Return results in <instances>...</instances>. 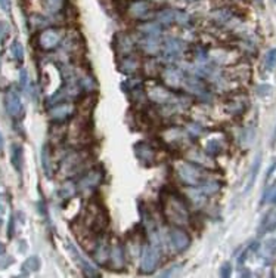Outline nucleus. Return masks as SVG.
Listing matches in <instances>:
<instances>
[{
  "mask_svg": "<svg viewBox=\"0 0 276 278\" xmlns=\"http://www.w3.org/2000/svg\"><path fill=\"white\" fill-rule=\"evenodd\" d=\"M61 43V34L56 30H45L39 36V45L45 51L55 49Z\"/></svg>",
  "mask_w": 276,
  "mask_h": 278,
  "instance_id": "f8f14e48",
  "label": "nucleus"
},
{
  "mask_svg": "<svg viewBox=\"0 0 276 278\" xmlns=\"http://www.w3.org/2000/svg\"><path fill=\"white\" fill-rule=\"evenodd\" d=\"M270 90H272L270 86H267V84H261V86H258V95H260V97H266L267 94H270Z\"/></svg>",
  "mask_w": 276,
  "mask_h": 278,
  "instance_id": "58836bf2",
  "label": "nucleus"
},
{
  "mask_svg": "<svg viewBox=\"0 0 276 278\" xmlns=\"http://www.w3.org/2000/svg\"><path fill=\"white\" fill-rule=\"evenodd\" d=\"M260 166H261V154H257V157L254 158V163L250 169V175H248V180H247V187H245V193H248L255 183V179L258 176L260 172Z\"/></svg>",
  "mask_w": 276,
  "mask_h": 278,
  "instance_id": "5701e85b",
  "label": "nucleus"
},
{
  "mask_svg": "<svg viewBox=\"0 0 276 278\" xmlns=\"http://www.w3.org/2000/svg\"><path fill=\"white\" fill-rule=\"evenodd\" d=\"M75 191H77V188L74 187L72 183H65V185H64V188H62V196L67 197V199H69L71 196L75 194Z\"/></svg>",
  "mask_w": 276,
  "mask_h": 278,
  "instance_id": "c9c22d12",
  "label": "nucleus"
},
{
  "mask_svg": "<svg viewBox=\"0 0 276 278\" xmlns=\"http://www.w3.org/2000/svg\"><path fill=\"white\" fill-rule=\"evenodd\" d=\"M232 275V263L230 262H225L220 268V277L223 278H228Z\"/></svg>",
  "mask_w": 276,
  "mask_h": 278,
  "instance_id": "e433bc0d",
  "label": "nucleus"
},
{
  "mask_svg": "<svg viewBox=\"0 0 276 278\" xmlns=\"http://www.w3.org/2000/svg\"><path fill=\"white\" fill-rule=\"evenodd\" d=\"M23 268H24V271H28V272L30 271H37L40 268V259L37 256H31L24 262Z\"/></svg>",
  "mask_w": 276,
  "mask_h": 278,
  "instance_id": "2f4dec72",
  "label": "nucleus"
},
{
  "mask_svg": "<svg viewBox=\"0 0 276 278\" xmlns=\"http://www.w3.org/2000/svg\"><path fill=\"white\" fill-rule=\"evenodd\" d=\"M148 97L155 104H171L173 100H174L173 92H170V90H167L165 87H161V86H152L148 90Z\"/></svg>",
  "mask_w": 276,
  "mask_h": 278,
  "instance_id": "9d476101",
  "label": "nucleus"
},
{
  "mask_svg": "<svg viewBox=\"0 0 276 278\" xmlns=\"http://www.w3.org/2000/svg\"><path fill=\"white\" fill-rule=\"evenodd\" d=\"M67 247H68V250H69V253H71V257L74 259V262L78 265V268L84 272V275H87V277H99L101 274L98 272V269L92 265L71 243H68L67 244Z\"/></svg>",
  "mask_w": 276,
  "mask_h": 278,
  "instance_id": "6e6552de",
  "label": "nucleus"
},
{
  "mask_svg": "<svg viewBox=\"0 0 276 278\" xmlns=\"http://www.w3.org/2000/svg\"><path fill=\"white\" fill-rule=\"evenodd\" d=\"M2 27H3V24H0V36H2V33H3V30H2Z\"/></svg>",
  "mask_w": 276,
  "mask_h": 278,
  "instance_id": "a18cd8bd",
  "label": "nucleus"
},
{
  "mask_svg": "<svg viewBox=\"0 0 276 278\" xmlns=\"http://www.w3.org/2000/svg\"><path fill=\"white\" fill-rule=\"evenodd\" d=\"M62 5H64V0H46V2H45V6H46V9L49 12H58V11H61Z\"/></svg>",
  "mask_w": 276,
  "mask_h": 278,
  "instance_id": "473e14b6",
  "label": "nucleus"
},
{
  "mask_svg": "<svg viewBox=\"0 0 276 278\" xmlns=\"http://www.w3.org/2000/svg\"><path fill=\"white\" fill-rule=\"evenodd\" d=\"M162 213L165 219L176 227L186 225L189 222V212L185 206V202L173 194L162 199Z\"/></svg>",
  "mask_w": 276,
  "mask_h": 278,
  "instance_id": "f257e3e1",
  "label": "nucleus"
},
{
  "mask_svg": "<svg viewBox=\"0 0 276 278\" xmlns=\"http://www.w3.org/2000/svg\"><path fill=\"white\" fill-rule=\"evenodd\" d=\"M49 160H50L49 147L45 145L43 150H42V166H43V169H45V172H46V176L50 177V175H52V169H50V161H49Z\"/></svg>",
  "mask_w": 276,
  "mask_h": 278,
  "instance_id": "c85d7f7f",
  "label": "nucleus"
},
{
  "mask_svg": "<svg viewBox=\"0 0 276 278\" xmlns=\"http://www.w3.org/2000/svg\"><path fill=\"white\" fill-rule=\"evenodd\" d=\"M0 8L9 14L11 12V0H0Z\"/></svg>",
  "mask_w": 276,
  "mask_h": 278,
  "instance_id": "a19ab883",
  "label": "nucleus"
},
{
  "mask_svg": "<svg viewBox=\"0 0 276 278\" xmlns=\"http://www.w3.org/2000/svg\"><path fill=\"white\" fill-rule=\"evenodd\" d=\"M161 77L164 80L165 84H168L170 87H179L182 83H183V76L179 70L173 68V67H168V68H164L161 71Z\"/></svg>",
  "mask_w": 276,
  "mask_h": 278,
  "instance_id": "2eb2a0df",
  "label": "nucleus"
},
{
  "mask_svg": "<svg viewBox=\"0 0 276 278\" xmlns=\"http://www.w3.org/2000/svg\"><path fill=\"white\" fill-rule=\"evenodd\" d=\"M222 150H223V147H222V142H220L219 139H210V141L206 144V151H207L210 155H217V154L222 152Z\"/></svg>",
  "mask_w": 276,
  "mask_h": 278,
  "instance_id": "cd10ccee",
  "label": "nucleus"
},
{
  "mask_svg": "<svg viewBox=\"0 0 276 278\" xmlns=\"http://www.w3.org/2000/svg\"><path fill=\"white\" fill-rule=\"evenodd\" d=\"M11 51H12L14 56H15L18 61H23V59H24V48H23V45H21L20 42H14Z\"/></svg>",
  "mask_w": 276,
  "mask_h": 278,
  "instance_id": "f704fd0d",
  "label": "nucleus"
},
{
  "mask_svg": "<svg viewBox=\"0 0 276 278\" xmlns=\"http://www.w3.org/2000/svg\"><path fill=\"white\" fill-rule=\"evenodd\" d=\"M275 2H276V0H275Z\"/></svg>",
  "mask_w": 276,
  "mask_h": 278,
  "instance_id": "de8ad7c7",
  "label": "nucleus"
},
{
  "mask_svg": "<svg viewBox=\"0 0 276 278\" xmlns=\"http://www.w3.org/2000/svg\"><path fill=\"white\" fill-rule=\"evenodd\" d=\"M220 182L217 180H213V179H206L201 185H200V190L204 196H213L216 194L219 190H220Z\"/></svg>",
  "mask_w": 276,
  "mask_h": 278,
  "instance_id": "393cba45",
  "label": "nucleus"
},
{
  "mask_svg": "<svg viewBox=\"0 0 276 278\" xmlns=\"http://www.w3.org/2000/svg\"><path fill=\"white\" fill-rule=\"evenodd\" d=\"M160 250L154 244H146L140 256V271L143 274H152L160 263Z\"/></svg>",
  "mask_w": 276,
  "mask_h": 278,
  "instance_id": "39448f33",
  "label": "nucleus"
},
{
  "mask_svg": "<svg viewBox=\"0 0 276 278\" xmlns=\"http://www.w3.org/2000/svg\"><path fill=\"white\" fill-rule=\"evenodd\" d=\"M255 2H257V3H260V5H261V3H263V0H255Z\"/></svg>",
  "mask_w": 276,
  "mask_h": 278,
  "instance_id": "49530a36",
  "label": "nucleus"
},
{
  "mask_svg": "<svg viewBox=\"0 0 276 278\" xmlns=\"http://www.w3.org/2000/svg\"><path fill=\"white\" fill-rule=\"evenodd\" d=\"M149 9H151V6L148 2H145V0H136V2H133L129 6V14L136 20H143L148 15Z\"/></svg>",
  "mask_w": 276,
  "mask_h": 278,
  "instance_id": "6ab92c4d",
  "label": "nucleus"
},
{
  "mask_svg": "<svg viewBox=\"0 0 276 278\" xmlns=\"http://www.w3.org/2000/svg\"><path fill=\"white\" fill-rule=\"evenodd\" d=\"M139 30L145 34V36H158L160 31H161V27L160 24L157 23H145L139 27Z\"/></svg>",
  "mask_w": 276,
  "mask_h": 278,
  "instance_id": "bb28decb",
  "label": "nucleus"
},
{
  "mask_svg": "<svg viewBox=\"0 0 276 278\" xmlns=\"http://www.w3.org/2000/svg\"><path fill=\"white\" fill-rule=\"evenodd\" d=\"M180 266H182L180 263H173V265L167 266L164 271H161V272H160V277H173V275H176V274L182 269Z\"/></svg>",
  "mask_w": 276,
  "mask_h": 278,
  "instance_id": "72a5a7b5",
  "label": "nucleus"
},
{
  "mask_svg": "<svg viewBox=\"0 0 276 278\" xmlns=\"http://www.w3.org/2000/svg\"><path fill=\"white\" fill-rule=\"evenodd\" d=\"M188 130L191 132V135H192V136H200V135H201V132H203V127H201L200 125L192 123V125H189V126H188Z\"/></svg>",
  "mask_w": 276,
  "mask_h": 278,
  "instance_id": "4c0bfd02",
  "label": "nucleus"
},
{
  "mask_svg": "<svg viewBox=\"0 0 276 278\" xmlns=\"http://www.w3.org/2000/svg\"><path fill=\"white\" fill-rule=\"evenodd\" d=\"M102 179H104L102 169H92L84 176L80 177V180L77 183V190L84 193V194H92L99 187Z\"/></svg>",
  "mask_w": 276,
  "mask_h": 278,
  "instance_id": "20e7f679",
  "label": "nucleus"
},
{
  "mask_svg": "<svg viewBox=\"0 0 276 278\" xmlns=\"http://www.w3.org/2000/svg\"><path fill=\"white\" fill-rule=\"evenodd\" d=\"M176 172L179 177L189 187H200V185L207 179L203 169L194 163H179L176 166Z\"/></svg>",
  "mask_w": 276,
  "mask_h": 278,
  "instance_id": "7ed1b4c3",
  "label": "nucleus"
},
{
  "mask_svg": "<svg viewBox=\"0 0 276 278\" xmlns=\"http://www.w3.org/2000/svg\"><path fill=\"white\" fill-rule=\"evenodd\" d=\"M186 158H188V161H191V163H194V164H197L200 167H207V169H214L216 167L214 160L208 155L207 151L201 152L198 150H189L186 152Z\"/></svg>",
  "mask_w": 276,
  "mask_h": 278,
  "instance_id": "9b49d317",
  "label": "nucleus"
},
{
  "mask_svg": "<svg viewBox=\"0 0 276 278\" xmlns=\"http://www.w3.org/2000/svg\"><path fill=\"white\" fill-rule=\"evenodd\" d=\"M276 142V129H275V132H273V144Z\"/></svg>",
  "mask_w": 276,
  "mask_h": 278,
  "instance_id": "c03bdc74",
  "label": "nucleus"
},
{
  "mask_svg": "<svg viewBox=\"0 0 276 278\" xmlns=\"http://www.w3.org/2000/svg\"><path fill=\"white\" fill-rule=\"evenodd\" d=\"M170 244L176 252H185L191 244V237L185 229L180 228H171L168 232Z\"/></svg>",
  "mask_w": 276,
  "mask_h": 278,
  "instance_id": "0eeeda50",
  "label": "nucleus"
},
{
  "mask_svg": "<svg viewBox=\"0 0 276 278\" xmlns=\"http://www.w3.org/2000/svg\"><path fill=\"white\" fill-rule=\"evenodd\" d=\"M157 20L160 24L170 25V24H182V25H188L191 24V17L186 12H182L177 9H162L157 14Z\"/></svg>",
  "mask_w": 276,
  "mask_h": 278,
  "instance_id": "423d86ee",
  "label": "nucleus"
},
{
  "mask_svg": "<svg viewBox=\"0 0 276 278\" xmlns=\"http://www.w3.org/2000/svg\"><path fill=\"white\" fill-rule=\"evenodd\" d=\"M2 145H3V138H2V133H0V150H2Z\"/></svg>",
  "mask_w": 276,
  "mask_h": 278,
  "instance_id": "37998d69",
  "label": "nucleus"
},
{
  "mask_svg": "<svg viewBox=\"0 0 276 278\" xmlns=\"http://www.w3.org/2000/svg\"><path fill=\"white\" fill-rule=\"evenodd\" d=\"M185 84L189 90H192L194 94H197L198 97H203V95H207L208 94V90L206 87V83L197 77H189L185 80Z\"/></svg>",
  "mask_w": 276,
  "mask_h": 278,
  "instance_id": "4be33fe9",
  "label": "nucleus"
},
{
  "mask_svg": "<svg viewBox=\"0 0 276 278\" xmlns=\"http://www.w3.org/2000/svg\"><path fill=\"white\" fill-rule=\"evenodd\" d=\"M139 45H140L142 51H143L145 53H148V55H155V53H158L160 49H161V45L158 43V40L155 39V36H146L145 39L140 40Z\"/></svg>",
  "mask_w": 276,
  "mask_h": 278,
  "instance_id": "aec40b11",
  "label": "nucleus"
},
{
  "mask_svg": "<svg viewBox=\"0 0 276 278\" xmlns=\"http://www.w3.org/2000/svg\"><path fill=\"white\" fill-rule=\"evenodd\" d=\"M264 67L267 71H272L276 68V48L267 51L266 58H264Z\"/></svg>",
  "mask_w": 276,
  "mask_h": 278,
  "instance_id": "c756f323",
  "label": "nucleus"
},
{
  "mask_svg": "<svg viewBox=\"0 0 276 278\" xmlns=\"http://www.w3.org/2000/svg\"><path fill=\"white\" fill-rule=\"evenodd\" d=\"M270 200H272V203H275V204H276V190L273 191V194H272V199H270Z\"/></svg>",
  "mask_w": 276,
  "mask_h": 278,
  "instance_id": "79ce46f5",
  "label": "nucleus"
},
{
  "mask_svg": "<svg viewBox=\"0 0 276 278\" xmlns=\"http://www.w3.org/2000/svg\"><path fill=\"white\" fill-rule=\"evenodd\" d=\"M182 52V43L176 39H168L164 43V56L167 59H173L177 58Z\"/></svg>",
  "mask_w": 276,
  "mask_h": 278,
  "instance_id": "412c9836",
  "label": "nucleus"
},
{
  "mask_svg": "<svg viewBox=\"0 0 276 278\" xmlns=\"http://www.w3.org/2000/svg\"><path fill=\"white\" fill-rule=\"evenodd\" d=\"M110 262L113 269H123L126 265V250L120 243H114L110 253Z\"/></svg>",
  "mask_w": 276,
  "mask_h": 278,
  "instance_id": "4468645a",
  "label": "nucleus"
},
{
  "mask_svg": "<svg viewBox=\"0 0 276 278\" xmlns=\"http://www.w3.org/2000/svg\"><path fill=\"white\" fill-rule=\"evenodd\" d=\"M84 222H86V227L89 228L90 232L101 234L108 227V215L101 204L90 203L87 210H86Z\"/></svg>",
  "mask_w": 276,
  "mask_h": 278,
  "instance_id": "f03ea898",
  "label": "nucleus"
},
{
  "mask_svg": "<svg viewBox=\"0 0 276 278\" xmlns=\"http://www.w3.org/2000/svg\"><path fill=\"white\" fill-rule=\"evenodd\" d=\"M275 169H276V160H273V161H272V164H270V167H269V170H267V173H266V179H264V183H267V182H269V179H270V176L273 175Z\"/></svg>",
  "mask_w": 276,
  "mask_h": 278,
  "instance_id": "ea45409f",
  "label": "nucleus"
},
{
  "mask_svg": "<svg viewBox=\"0 0 276 278\" xmlns=\"http://www.w3.org/2000/svg\"><path fill=\"white\" fill-rule=\"evenodd\" d=\"M261 252L266 260L273 259L276 256V237H270L269 240H266V243L261 247Z\"/></svg>",
  "mask_w": 276,
  "mask_h": 278,
  "instance_id": "a878e982",
  "label": "nucleus"
},
{
  "mask_svg": "<svg viewBox=\"0 0 276 278\" xmlns=\"http://www.w3.org/2000/svg\"><path fill=\"white\" fill-rule=\"evenodd\" d=\"M135 152H136V157L139 158V161L142 164L152 166L154 161L157 160V151L154 150V147H151L145 141H140L135 145Z\"/></svg>",
  "mask_w": 276,
  "mask_h": 278,
  "instance_id": "1a4fd4ad",
  "label": "nucleus"
},
{
  "mask_svg": "<svg viewBox=\"0 0 276 278\" xmlns=\"http://www.w3.org/2000/svg\"><path fill=\"white\" fill-rule=\"evenodd\" d=\"M114 46H115V51H117V53L118 55H123V56H126V55H129L130 52H132V49H133V42H132V39L127 36V34H117L115 36V43H114Z\"/></svg>",
  "mask_w": 276,
  "mask_h": 278,
  "instance_id": "f3484780",
  "label": "nucleus"
},
{
  "mask_svg": "<svg viewBox=\"0 0 276 278\" xmlns=\"http://www.w3.org/2000/svg\"><path fill=\"white\" fill-rule=\"evenodd\" d=\"M72 113H74V105L64 102V104L55 107V108L50 111V117H52V120H55V122H64V120H67L68 117H71Z\"/></svg>",
  "mask_w": 276,
  "mask_h": 278,
  "instance_id": "a211bd4d",
  "label": "nucleus"
},
{
  "mask_svg": "<svg viewBox=\"0 0 276 278\" xmlns=\"http://www.w3.org/2000/svg\"><path fill=\"white\" fill-rule=\"evenodd\" d=\"M12 161H14V166L21 170V166H23V150L21 147L18 145H14V150H12Z\"/></svg>",
  "mask_w": 276,
  "mask_h": 278,
  "instance_id": "7c9ffc66",
  "label": "nucleus"
},
{
  "mask_svg": "<svg viewBox=\"0 0 276 278\" xmlns=\"http://www.w3.org/2000/svg\"><path fill=\"white\" fill-rule=\"evenodd\" d=\"M273 231H276V207L270 209L258 225V234H267Z\"/></svg>",
  "mask_w": 276,
  "mask_h": 278,
  "instance_id": "dca6fc26",
  "label": "nucleus"
},
{
  "mask_svg": "<svg viewBox=\"0 0 276 278\" xmlns=\"http://www.w3.org/2000/svg\"><path fill=\"white\" fill-rule=\"evenodd\" d=\"M6 110L12 117H18L23 114L24 108H23V102H21V97L18 95V92L15 90H9L6 95Z\"/></svg>",
  "mask_w": 276,
  "mask_h": 278,
  "instance_id": "ddd939ff",
  "label": "nucleus"
},
{
  "mask_svg": "<svg viewBox=\"0 0 276 278\" xmlns=\"http://www.w3.org/2000/svg\"><path fill=\"white\" fill-rule=\"evenodd\" d=\"M139 68V61H138V58L136 56H133V55H126L124 58H123V61L120 62V70L123 71V73H126V74H132V73H135L136 70Z\"/></svg>",
  "mask_w": 276,
  "mask_h": 278,
  "instance_id": "b1692460",
  "label": "nucleus"
}]
</instances>
